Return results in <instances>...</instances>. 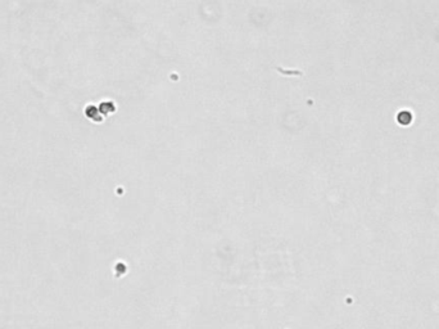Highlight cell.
Wrapping results in <instances>:
<instances>
[{"label": "cell", "mask_w": 439, "mask_h": 329, "mask_svg": "<svg viewBox=\"0 0 439 329\" xmlns=\"http://www.w3.org/2000/svg\"><path fill=\"white\" fill-rule=\"evenodd\" d=\"M397 121L402 126H409L412 122V114L410 111H401L397 115Z\"/></svg>", "instance_id": "1"}]
</instances>
